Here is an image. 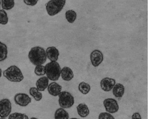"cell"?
<instances>
[{"mask_svg":"<svg viewBox=\"0 0 148 119\" xmlns=\"http://www.w3.org/2000/svg\"><path fill=\"white\" fill-rule=\"evenodd\" d=\"M70 119H80L76 118H71Z\"/></svg>","mask_w":148,"mask_h":119,"instance_id":"4dcf8cb0","label":"cell"},{"mask_svg":"<svg viewBox=\"0 0 148 119\" xmlns=\"http://www.w3.org/2000/svg\"><path fill=\"white\" fill-rule=\"evenodd\" d=\"M8 53L6 45L0 41V62L3 61L7 58Z\"/></svg>","mask_w":148,"mask_h":119,"instance_id":"d6986e66","label":"cell"},{"mask_svg":"<svg viewBox=\"0 0 148 119\" xmlns=\"http://www.w3.org/2000/svg\"><path fill=\"white\" fill-rule=\"evenodd\" d=\"M78 115L82 118H85L89 115L90 110L88 106L85 103H80L77 107Z\"/></svg>","mask_w":148,"mask_h":119,"instance_id":"9a60e30c","label":"cell"},{"mask_svg":"<svg viewBox=\"0 0 148 119\" xmlns=\"http://www.w3.org/2000/svg\"><path fill=\"white\" fill-rule=\"evenodd\" d=\"M8 22V18L6 12L3 10H0V24L5 25L7 24Z\"/></svg>","mask_w":148,"mask_h":119,"instance_id":"cb8c5ba5","label":"cell"},{"mask_svg":"<svg viewBox=\"0 0 148 119\" xmlns=\"http://www.w3.org/2000/svg\"><path fill=\"white\" fill-rule=\"evenodd\" d=\"M16 104L21 107H26L30 104L32 99L27 94L24 93H17L14 98Z\"/></svg>","mask_w":148,"mask_h":119,"instance_id":"ba28073f","label":"cell"},{"mask_svg":"<svg viewBox=\"0 0 148 119\" xmlns=\"http://www.w3.org/2000/svg\"><path fill=\"white\" fill-rule=\"evenodd\" d=\"M103 105L106 111L110 113H114L119 110V105L114 99L108 98L103 101Z\"/></svg>","mask_w":148,"mask_h":119,"instance_id":"52a82bcc","label":"cell"},{"mask_svg":"<svg viewBox=\"0 0 148 119\" xmlns=\"http://www.w3.org/2000/svg\"><path fill=\"white\" fill-rule=\"evenodd\" d=\"M2 70L1 69H0V78H1L2 76Z\"/></svg>","mask_w":148,"mask_h":119,"instance_id":"f1b7e54d","label":"cell"},{"mask_svg":"<svg viewBox=\"0 0 148 119\" xmlns=\"http://www.w3.org/2000/svg\"><path fill=\"white\" fill-rule=\"evenodd\" d=\"M132 119H142L141 116L138 112L134 113L132 116Z\"/></svg>","mask_w":148,"mask_h":119,"instance_id":"83f0119b","label":"cell"},{"mask_svg":"<svg viewBox=\"0 0 148 119\" xmlns=\"http://www.w3.org/2000/svg\"><path fill=\"white\" fill-rule=\"evenodd\" d=\"M12 110V105L9 99L5 98L0 101V117L5 118L9 116Z\"/></svg>","mask_w":148,"mask_h":119,"instance_id":"8992f818","label":"cell"},{"mask_svg":"<svg viewBox=\"0 0 148 119\" xmlns=\"http://www.w3.org/2000/svg\"><path fill=\"white\" fill-rule=\"evenodd\" d=\"M29 119H38L36 118L32 117V118H30Z\"/></svg>","mask_w":148,"mask_h":119,"instance_id":"f546056e","label":"cell"},{"mask_svg":"<svg viewBox=\"0 0 148 119\" xmlns=\"http://www.w3.org/2000/svg\"><path fill=\"white\" fill-rule=\"evenodd\" d=\"M59 104L63 109H69L72 107L75 103L73 96L66 91L61 92L59 95Z\"/></svg>","mask_w":148,"mask_h":119,"instance_id":"5b68a950","label":"cell"},{"mask_svg":"<svg viewBox=\"0 0 148 119\" xmlns=\"http://www.w3.org/2000/svg\"><path fill=\"white\" fill-rule=\"evenodd\" d=\"M35 73L37 76H44L45 74V67L42 65L36 66L35 69Z\"/></svg>","mask_w":148,"mask_h":119,"instance_id":"d4e9b609","label":"cell"},{"mask_svg":"<svg viewBox=\"0 0 148 119\" xmlns=\"http://www.w3.org/2000/svg\"><path fill=\"white\" fill-rule=\"evenodd\" d=\"M39 91V90L35 87H31L29 89L30 95L36 101H40L42 98V93Z\"/></svg>","mask_w":148,"mask_h":119,"instance_id":"ac0fdd59","label":"cell"},{"mask_svg":"<svg viewBox=\"0 0 148 119\" xmlns=\"http://www.w3.org/2000/svg\"><path fill=\"white\" fill-rule=\"evenodd\" d=\"M90 59L92 64L94 67L98 66L103 61V54L98 50H95L91 53Z\"/></svg>","mask_w":148,"mask_h":119,"instance_id":"9c48e42d","label":"cell"},{"mask_svg":"<svg viewBox=\"0 0 148 119\" xmlns=\"http://www.w3.org/2000/svg\"><path fill=\"white\" fill-rule=\"evenodd\" d=\"M38 1H24L25 4L31 6H34L36 5Z\"/></svg>","mask_w":148,"mask_h":119,"instance_id":"4316f807","label":"cell"},{"mask_svg":"<svg viewBox=\"0 0 148 119\" xmlns=\"http://www.w3.org/2000/svg\"><path fill=\"white\" fill-rule=\"evenodd\" d=\"M3 75L8 81L13 82H20L24 78L21 70L16 66L8 68L3 72Z\"/></svg>","mask_w":148,"mask_h":119,"instance_id":"3957f363","label":"cell"},{"mask_svg":"<svg viewBox=\"0 0 148 119\" xmlns=\"http://www.w3.org/2000/svg\"><path fill=\"white\" fill-rule=\"evenodd\" d=\"M28 57L31 63L36 66L44 64L47 60L46 52L43 48L39 47L32 48Z\"/></svg>","mask_w":148,"mask_h":119,"instance_id":"6da1fadb","label":"cell"},{"mask_svg":"<svg viewBox=\"0 0 148 119\" xmlns=\"http://www.w3.org/2000/svg\"><path fill=\"white\" fill-rule=\"evenodd\" d=\"M61 75L62 79L66 81H70L74 77L73 70L67 67H64L62 69Z\"/></svg>","mask_w":148,"mask_h":119,"instance_id":"5bb4252c","label":"cell"},{"mask_svg":"<svg viewBox=\"0 0 148 119\" xmlns=\"http://www.w3.org/2000/svg\"><path fill=\"white\" fill-rule=\"evenodd\" d=\"M68 113L62 108H60L56 110L55 113V119H69Z\"/></svg>","mask_w":148,"mask_h":119,"instance_id":"e0dca14e","label":"cell"},{"mask_svg":"<svg viewBox=\"0 0 148 119\" xmlns=\"http://www.w3.org/2000/svg\"><path fill=\"white\" fill-rule=\"evenodd\" d=\"M62 87L56 82L50 83L48 87L47 90L49 94L55 97L59 95L61 92Z\"/></svg>","mask_w":148,"mask_h":119,"instance_id":"8fae6325","label":"cell"},{"mask_svg":"<svg viewBox=\"0 0 148 119\" xmlns=\"http://www.w3.org/2000/svg\"><path fill=\"white\" fill-rule=\"evenodd\" d=\"M65 1L53 0L48 2L46 5L47 12L50 16H53L60 12L65 4Z\"/></svg>","mask_w":148,"mask_h":119,"instance_id":"277c9868","label":"cell"},{"mask_svg":"<svg viewBox=\"0 0 148 119\" xmlns=\"http://www.w3.org/2000/svg\"><path fill=\"white\" fill-rule=\"evenodd\" d=\"M78 89L82 94L86 95L90 92L91 87L89 84L83 81L79 84Z\"/></svg>","mask_w":148,"mask_h":119,"instance_id":"ffe728a7","label":"cell"},{"mask_svg":"<svg viewBox=\"0 0 148 119\" xmlns=\"http://www.w3.org/2000/svg\"><path fill=\"white\" fill-rule=\"evenodd\" d=\"M125 92V87L121 84L117 83L115 85L113 89V94L117 98H121Z\"/></svg>","mask_w":148,"mask_h":119,"instance_id":"2e32d148","label":"cell"},{"mask_svg":"<svg viewBox=\"0 0 148 119\" xmlns=\"http://www.w3.org/2000/svg\"><path fill=\"white\" fill-rule=\"evenodd\" d=\"M49 79L44 76L40 78L36 83V88L40 91H44L49 85Z\"/></svg>","mask_w":148,"mask_h":119,"instance_id":"4fadbf2b","label":"cell"},{"mask_svg":"<svg viewBox=\"0 0 148 119\" xmlns=\"http://www.w3.org/2000/svg\"><path fill=\"white\" fill-rule=\"evenodd\" d=\"M8 119H29V118L25 114L15 112L10 114Z\"/></svg>","mask_w":148,"mask_h":119,"instance_id":"603a6c76","label":"cell"},{"mask_svg":"<svg viewBox=\"0 0 148 119\" xmlns=\"http://www.w3.org/2000/svg\"><path fill=\"white\" fill-rule=\"evenodd\" d=\"M77 14L75 11L69 10L65 13V17L70 23H73L76 19Z\"/></svg>","mask_w":148,"mask_h":119,"instance_id":"44dd1931","label":"cell"},{"mask_svg":"<svg viewBox=\"0 0 148 119\" xmlns=\"http://www.w3.org/2000/svg\"><path fill=\"white\" fill-rule=\"evenodd\" d=\"M0 119H6V118H0Z\"/></svg>","mask_w":148,"mask_h":119,"instance_id":"1f68e13d","label":"cell"},{"mask_svg":"<svg viewBox=\"0 0 148 119\" xmlns=\"http://www.w3.org/2000/svg\"><path fill=\"white\" fill-rule=\"evenodd\" d=\"M99 119H115L113 116L107 112H102L99 116Z\"/></svg>","mask_w":148,"mask_h":119,"instance_id":"484cf974","label":"cell"},{"mask_svg":"<svg viewBox=\"0 0 148 119\" xmlns=\"http://www.w3.org/2000/svg\"><path fill=\"white\" fill-rule=\"evenodd\" d=\"M15 5L14 1H2V8L3 9L9 10L12 8Z\"/></svg>","mask_w":148,"mask_h":119,"instance_id":"7402d4cb","label":"cell"},{"mask_svg":"<svg viewBox=\"0 0 148 119\" xmlns=\"http://www.w3.org/2000/svg\"><path fill=\"white\" fill-rule=\"evenodd\" d=\"M1 1H0V7H1Z\"/></svg>","mask_w":148,"mask_h":119,"instance_id":"d6a6232c","label":"cell"},{"mask_svg":"<svg viewBox=\"0 0 148 119\" xmlns=\"http://www.w3.org/2000/svg\"><path fill=\"white\" fill-rule=\"evenodd\" d=\"M45 74L50 80L58 81L60 77L61 69L59 64L56 62H51L45 66Z\"/></svg>","mask_w":148,"mask_h":119,"instance_id":"7a4b0ae2","label":"cell"},{"mask_svg":"<svg viewBox=\"0 0 148 119\" xmlns=\"http://www.w3.org/2000/svg\"><path fill=\"white\" fill-rule=\"evenodd\" d=\"M47 57L51 62H56L58 60L59 55V51L55 47L47 48L46 51Z\"/></svg>","mask_w":148,"mask_h":119,"instance_id":"7c38bea8","label":"cell"},{"mask_svg":"<svg viewBox=\"0 0 148 119\" xmlns=\"http://www.w3.org/2000/svg\"><path fill=\"white\" fill-rule=\"evenodd\" d=\"M116 84L115 79L108 77L102 79L100 83L101 89L103 91L108 92L110 91L114 86Z\"/></svg>","mask_w":148,"mask_h":119,"instance_id":"30bf717a","label":"cell"}]
</instances>
